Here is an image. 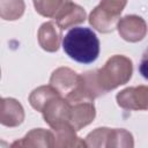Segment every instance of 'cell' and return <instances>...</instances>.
<instances>
[{
  "instance_id": "obj_16",
  "label": "cell",
  "mask_w": 148,
  "mask_h": 148,
  "mask_svg": "<svg viewBox=\"0 0 148 148\" xmlns=\"http://www.w3.org/2000/svg\"><path fill=\"white\" fill-rule=\"evenodd\" d=\"M23 0H0V15L3 20L14 21L20 18L24 13Z\"/></svg>"
},
{
  "instance_id": "obj_13",
  "label": "cell",
  "mask_w": 148,
  "mask_h": 148,
  "mask_svg": "<svg viewBox=\"0 0 148 148\" xmlns=\"http://www.w3.org/2000/svg\"><path fill=\"white\" fill-rule=\"evenodd\" d=\"M84 20H86V10L81 6L69 0L66 7L62 9V12L56 18V22L60 27V29L64 30L75 24L82 23L84 22Z\"/></svg>"
},
{
  "instance_id": "obj_1",
  "label": "cell",
  "mask_w": 148,
  "mask_h": 148,
  "mask_svg": "<svg viewBox=\"0 0 148 148\" xmlns=\"http://www.w3.org/2000/svg\"><path fill=\"white\" fill-rule=\"evenodd\" d=\"M62 49L76 62L91 64L99 56V39L89 28H72L64 37Z\"/></svg>"
},
{
  "instance_id": "obj_19",
  "label": "cell",
  "mask_w": 148,
  "mask_h": 148,
  "mask_svg": "<svg viewBox=\"0 0 148 148\" xmlns=\"http://www.w3.org/2000/svg\"><path fill=\"white\" fill-rule=\"evenodd\" d=\"M139 72L148 81V49L142 54V58H141V61H140V66H139Z\"/></svg>"
},
{
  "instance_id": "obj_5",
  "label": "cell",
  "mask_w": 148,
  "mask_h": 148,
  "mask_svg": "<svg viewBox=\"0 0 148 148\" xmlns=\"http://www.w3.org/2000/svg\"><path fill=\"white\" fill-rule=\"evenodd\" d=\"M117 103L125 110H148V87H130L117 94Z\"/></svg>"
},
{
  "instance_id": "obj_12",
  "label": "cell",
  "mask_w": 148,
  "mask_h": 148,
  "mask_svg": "<svg viewBox=\"0 0 148 148\" xmlns=\"http://www.w3.org/2000/svg\"><path fill=\"white\" fill-rule=\"evenodd\" d=\"M53 130L54 147H87L86 141L76 135V130L68 123L57 126Z\"/></svg>"
},
{
  "instance_id": "obj_8",
  "label": "cell",
  "mask_w": 148,
  "mask_h": 148,
  "mask_svg": "<svg viewBox=\"0 0 148 148\" xmlns=\"http://www.w3.org/2000/svg\"><path fill=\"white\" fill-rule=\"evenodd\" d=\"M69 104V124L76 131H80L94 120L96 116V110L92 101H80Z\"/></svg>"
},
{
  "instance_id": "obj_10",
  "label": "cell",
  "mask_w": 148,
  "mask_h": 148,
  "mask_svg": "<svg viewBox=\"0 0 148 148\" xmlns=\"http://www.w3.org/2000/svg\"><path fill=\"white\" fill-rule=\"evenodd\" d=\"M38 43L46 52H56L59 49L61 39V29L54 22H45L38 30Z\"/></svg>"
},
{
  "instance_id": "obj_17",
  "label": "cell",
  "mask_w": 148,
  "mask_h": 148,
  "mask_svg": "<svg viewBox=\"0 0 148 148\" xmlns=\"http://www.w3.org/2000/svg\"><path fill=\"white\" fill-rule=\"evenodd\" d=\"M111 130L108 127H99L89 133L86 138L87 147H109Z\"/></svg>"
},
{
  "instance_id": "obj_3",
  "label": "cell",
  "mask_w": 148,
  "mask_h": 148,
  "mask_svg": "<svg viewBox=\"0 0 148 148\" xmlns=\"http://www.w3.org/2000/svg\"><path fill=\"white\" fill-rule=\"evenodd\" d=\"M126 3L127 0H101L89 15L90 25L103 34L112 32Z\"/></svg>"
},
{
  "instance_id": "obj_4",
  "label": "cell",
  "mask_w": 148,
  "mask_h": 148,
  "mask_svg": "<svg viewBox=\"0 0 148 148\" xmlns=\"http://www.w3.org/2000/svg\"><path fill=\"white\" fill-rule=\"evenodd\" d=\"M69 102L62 96H57L44 106L42 113L45 123L51 128H56L62 124H69Z\"/></svg>"
},
{
  "instance_id": "obj_14",
  "label": "cell",
  "mask_w": 148,
  "mask_h": 148,
  "mask_svg": "<svg viewBox=\"0 0 148 148\" xmlns=\"http://www.w3.org/2000/svg\"><path fill=\"white\" fill-rule=\"evenodd\" d=\"M57 96H61V95L51 84L50 86H40L31 91V94L29 96V103L35 110L42 112L44 106L52 98H54Z\"/></svg>"
},
{
  "instance_id": "obj_9",
  "label": "cell",
  "mask_w": 148,
  "mask_h": 148,
  "mask_svg": "<svg viewBox=\"0 0 148 148\" xmlns=\"http://www.w3.org/2000/svg\"><path fill=\"white\" fill-rule=\"evenodd\" d=\"M24 120V110L15 98H2L0 104V123L7 127H16Z\"/></svg>"
},
{
  "instance_id": "obj_2",
  "label": "cell",
  "mask_w": 148,
  "mask_h": 148,
  "mask_svg": "<svg viewBox=\"0 0 148 148\" xmlns=\"http://www.w3.org/2000/svg\"><path fill=\"white\" fill-rule=\"evenodd\" d=\"M133 73V65L130 58L116 54L111 57L105 65L96 69V79L103 94L116 89L130 81Z\"/></svg>"
},
{
  "instance_id": "obj_6",
  "label": "cell",
  "mask_w": 148,
  "mask_h": 148,
  "mask_svg": "<svg viewBox=\"0 0 148 148\" xmlns=\"http://www.w3.org/2000/svg\"><path fill=\"white\" fill-rule=\"evenodd\" d=\"M120 37L130 43H136L145 38L147 34L146 21L138 15H126L118 21L117 24Z\"/></svg>"
},
{
  "instance_id": "obj_15",
  "label": "cell",
  "mask_w": 148,
  "mask_h": 148,
  "mask_svg": "<svg viewBox=\"0 0 148 148\" xmlns=\"http://www.w3.org/2000/svg\"><path fill=\"white\" fill-rule=\"evenodd\" d=\"M69 0H34L36 12L45 17L57 18Z\"/></svg>"
},
{
  "instance_id": "obj_18",
  "label": "cell",
  "mask_w": 148,
  "mask_h": 148,
  "mask_svg": "<svg viewBox=\"0 0 148 148\" xmlns=\"http://www.w3.org/2000/svg\"><path fill=\"white\" fill-rule=\"evenodd\" d=\"M132 134L124 128H112L109 147H133Z\"/></svg>"
},
{
  "instance_id": "obj_11",
  "label": "cell",
  "mask_w": 148,
  "mask_h": 148,
  "mask_svg": "<svg viewBox=\"0 0 148 148\" xmlns=\"http://www.w3.org/2000/svg\"><path fill=\"white\" fill-rule=\"evenodd\" d=\"M10 147H54V134L44 128H34L22 139L14 141Z\"/></svg>"
},
{
  "instance_id": "obj_7",
  "label": "cell",
  "mask_w": 148,
  "mask_h": 148,
  "mask_svg": "<svg viewBox=\"0 0 148 148\" xmlns=\"http://www.w3.org/2000/svg\"><path fill=\"white\" fill-rule=\"evenodd\" d=\"M79 81L80 75L67 67L57 68L50 77V84L64 98H66L71 92H73L76 89Z\"/></svg>"
}]
</instances>
